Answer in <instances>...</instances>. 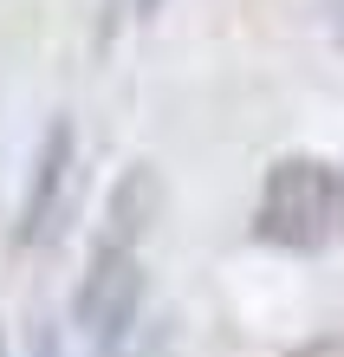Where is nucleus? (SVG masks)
Wrapping results in <instances>:
<instances>
[{"label":"nucleus","mask_w":344,"mask_h":357,"mask_svg":"<svg viewBox=\"0 0 344 357\" xmlns=\"http://www.w3.org/2000/svg\"><path fill=\"white\" fill-rule=\"evenodd\" d=\"M344 227V169L325 156H279L260 182V208H253V234L286 254H318Z\"/></svg>","instance_id":"nucleus-1"},{"label":"nucleus","mask_w":344,"mask_h":357,"mask_svg":"<svg viewBox=\"0 0 344 357\" xmlns=\"http://www.w3.org/2000/svg\"><path fill=\"white\" fill-rule=\"evenodd\" d=\"M137 305H143V247L98 241L91 266H84V286H78V325H84L91 357H117L124 351Z\"/></svg>","instance_id":"nucleus-2"},{"label":"nucleus","mask_w":344,"mask_h":357,"mask_svg":"<svg viewBox=\"0 0 344 357\" xmlns=\"http://www.w3.org/2000/svg\"><path fill=\"white\" fill-rule=\"evenodd\" d=\"M66 188H72V123L59 117L46 130V143H39V162H33V188H27V208H20V247H39L59 234Z\"/></svg>","instance_id":"nucleus-3"},{"label":"nucleus","mask_w":344,"mask_h":357,"mask_svg":"<svg viewBox=\"0 0 344 357\" xmlns=\"http://www.w3.org/2000/svg\"><path fill=\"white\" fill-rule=\"evenodd\" d=\"M156 215H163V176L149 169V162H130L124 182L111 188V202H104V234H98V241L143 247V234L156 227Z\"/></svg>","instance_id":"nucleus-4"},{"label":"nucleus","mask_w":344,"mask_h":357,"mask_svg":"<svg viewBox=\"0 0 344 357\" xmlns=\"http://www.w3.org/2000/svg\"><path fill=\"white\" fill-rule=\"evenodd\" d=\"M292 357H344V338H312L306 351H292Z\"/></svg>","instance_id":"nucleus-5"},{"label":"nucleus","mask_w":344,"mask_h":357,"mask_svg":"<svg viewBox=\"0 0 344 357\" xmlns=\"http://www.w3.org/2000/svg\"><path fill=\"white\" fill-rule=\"evenodd\" d=\"M33 357H59V338H52V331H39V338H33Z\"/></svg>","instance_id":"nucleus-6"},{"label":"nucleus","mask_w":344,"mask_h":357,"mask_svg":"<svg viewBox=\"0 0 344 357\" xmlns=\"http://www.w3.org/2000/svg\"><path fill=\"white\" fill-rule=\"evenodd\" d=\"M137 7H143V13H156V7H163V0H137Z\"/></svg>","instance_id":"nucleus-7"},{"label":"nucleus","mask_w":344,"mask_h":357,"mask_svg":"<svg viewBox=\"0 0 344 357\" xmlns=\"http://www.w3.org/2000/svg\"><path fill=\"white\" fill-rule=\"evenodd\" d=\"M0 357H7V344H0Z\"/></svg>","instance_id":"nucleus-8"}]
</instances>
